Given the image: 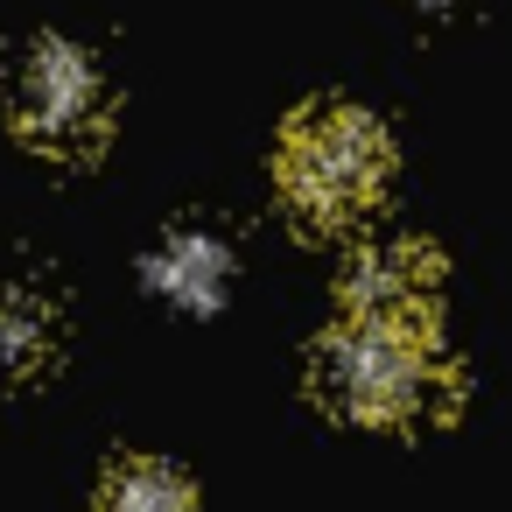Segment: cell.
<instances>
[{"label": "cell", "mask_w": 512, "mask_h": 512, "mask_svg": "<svg viewBox=\"0 0 512 512\" xmlns=\"http://www.w3.org/2000/svg\"><path fill=\"white\" fill-rule=\"evenodd\" d=\"M281 197L295 218H309L316 232H344L358 225L386 176H393V148H386V127L358 106H309L288 134H281Z\"/></svg>", "instance_id": "obj_1"}, {"label": "cell", "mask_w": 512, "mask_h": 512, "mask_svg": "<svg viewBox=\"0 0 512 512\" xmlns=\"http://www.w3.org/2000/svg\"><path fill=\"white\" fill-rule=\"evenodd\" d=\"M316 386L351 421H414L428 400H442V330L344 316L316 351Z\"/></svg>", "instance_id": "obj_2"}, {"label": "cell", "mask_w": 512, "mask_h": 512, "mask_svg": "<svg viewBox=\"0 0 512 512\" xmlns=\"http://www.w3.org/2000/svg\"><path fill=\"white\" fill-rule=\"evenodd\" d=\"M8 120L43 155H71V162L92 155L106 141V85H99V64L78 43H64V36H43L22 57L15 85H8Z\"/></svg>", "instance_id": "obj_3"}, {"label": "cell", "mask_w": 512, "mask_h": 512, "mask_svg": "<svg viewBox=\"0 0 512 512\" xmlns=\"http://www.w3.org/2000/svg\"><path fill=\"white\" fill-rule=\"evenodd\" d=\"M435 288H442L435 253H421V246H372V253H358L344 267V316L435 323Z\"/></svg>", "instance_id": "obj_4"}, {"label": "cell", "mask_w": 512, "mask_h": 512, "mask_svg": "<svg viewBox=\"0 0 512 512\" xmlns=\"http://www.w3.org/2000/svg\"><path fill=\"white\" fill-rule=\"evenodd\" d=\"M148 281L169 302H183V309H211L225 295V281H232V253L211 232H169L162 253H155V267H148Z\"/></svg>", "instance_id": "obj_5"}, {"label": "cell", "mask_w": 512, "mask_h": 512, "mask_svg": "<svg viewBox=\"0 0 512 512\" xmlns=\"http://www.w3.org/2000/svg\"><path fill=\"white\" fill-rule=\"evenodd\" d=\"M57 351V309L29 288H0V372L29 379Z\"/></svg>", "instance_id": "obj_6"}, {"label": "cell", "mask_w": 512, "mask_h": 512, "mask_svg": "<svg viewBox=\"0 0 512 512\" xmlns=\"http://www.w3.org/2000/svg\"><path fill=\"white\" fill-rule=\"evenodd\" d=\"M99 512H197V484L169 463H120L99 491Z\"/></svg>", "instance_id": "obj_7"}]
</instances>
